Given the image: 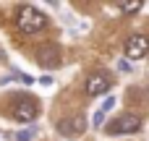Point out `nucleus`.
Segmentation results:
<instances>
[{
    "instance_id": "obj_4",
    "label": "nucleus",
    "mask_w": 149,
    "mask_h": 141,
    "mask_svg": "<svg viewBox=\"0 0 149 141\" xmlns=\"http://www.w3.org/2000/svg\"><path fill=\"white\" fill-rule=\"evenodd\" d=\"M86 128H89V123H86V118H84V115H76V118H63V120H58V133H60V136H68V139H73V136H81Z\"/></svg>"
},
{
    "instance_id": "obj_10",
    "label": "nucleus",
    "mask_w": 149,
    "mask_h": 141,
    "mask_svg": "<svg viewBox=\"0 0 149 141\" xmlns=\"http://www.w3.org/2000/svg\"><path fill=\"white\" fill-rule=\"evenodd\" d=\"M113 105H115V97H107V99H105V105H102V110H110Z\"/></svg>"
},
{
    "instance_id": "obj_5",
    "label": "nucleus",
    "mask_w": 149,
    "mask_h": 141,
    "mask_svg": "<svg viewBox=\"0 0 149 141\" xmlns=\"http://www.w3.org/2000/svg\"><path fill=\"white\" fill-rule=\"evenodd\" d=\"M123 50H126V58H131V60L144 58V55L149 52V37H144V34H134V37H128L126 44H123Z\"/></svg>"
},
{
    "instance_id": "obj_9",
    "label": "nucleus",
    "mask_w": 149,
    "mask_h": 141,
    "mask_svg": "<svg viewBox=\"0 0 149 141\" xmlns=\"http://www.w3.org/2000/svg\"><path fill=\"white\" fill-rule=\"evenodd\" d=\"M31 139V131H21L18 136H16V141H29Z\"/></svg>"
},
{
    "instance_id": "obj_6",
    "label": "nucleus",
    "mask_w": 149,
    "mask_h": 141,
    "mask_svg": "<svg viewBox=\"0 0 149 141\" xmlns=\"http://www.w3.org/2000/svg\"><path fill=\"white\" fill-rule=\"evenodd\" d=\"M110 86H113V78L105 71H97L86 78V94H92V97H100V94L110 92Z\"/></svg>"
},
{
    "instance_id": "obj_8",
    "label": "nucleus",
    "mask_w": 149,
    "mask_h": 141,
    "mask_svg": "<svg viewBox=\"0 0 149 141\" xmlns=\"http://www.w3.org/2000/svg\"><path fill=\"white\" fill-rule=\"evenodd\" d=\"M118 10L120 13H139L141 10V3L136 0V3H118Z\"/></svg>"
},
{
    "instance_id": "obj_2",
    "label": "nucleus",
    "mask_w": 149,
    "mask_h": 141,
    "mask_svg": "<svg viewBox=\"0 0 149 141\" xmlns=\"http://www.w3.org/2000/svg\"><path fill=\"white\" fill-rule=\"evenodd\" d=\"M141 128V118L136 113H123L120 118H115L110 126H107V133L110 136H118V133H136Z\"/></svg>"
},
{
    "instance_id": "obj_3",
    "label": "nucleus",
    "mask_w": 149,
    "mask_h": 141,
    "mask_svg": "<svg viewBox=\"0 0 149 141\" xmlns=\"http://www.w3.org/2000/svg\"><path fill=\"white\" fill-rule=\"evenodd\" d=\"M37 113H39V105H37L34 97H24V99H18L16 107H13V118H16L18 123H31V120L37 118Z\"/></svg>"
},
{
    "instance_id": "obj_7",
    "label": "nucleus",
    "mask_w": 149,
    "mask_h": 141,
    "mask_svg": "<svg viewBox=\"0 0 149 141\" xmlns=\"http://www.w3.org/2000/svg\"><path fill=\"white\" fill-rule=\"evenodd\" d=\"M37 63H39L42 68H47V71L58 68V65H60V50H58L55 44H42V47L37 50Z\"/></svg>"
},
{
    "instance_id": "obj_1",
    "label": "nucleus",
    "mask_w": 149,
    "mask_h": 141,
    "mask_svg": "<svg viewBox=\"0 0 149 141\" xmlns=\"http://www.w3.org/2000/svg\"><path fill=\"white\" fill-rule=\"evenodd\" d=\"M16 24H18V29L24 34H37V31H42L47 26V16L34 5H21L18 16H16Z\"/></svg>"
}]
</instances>
